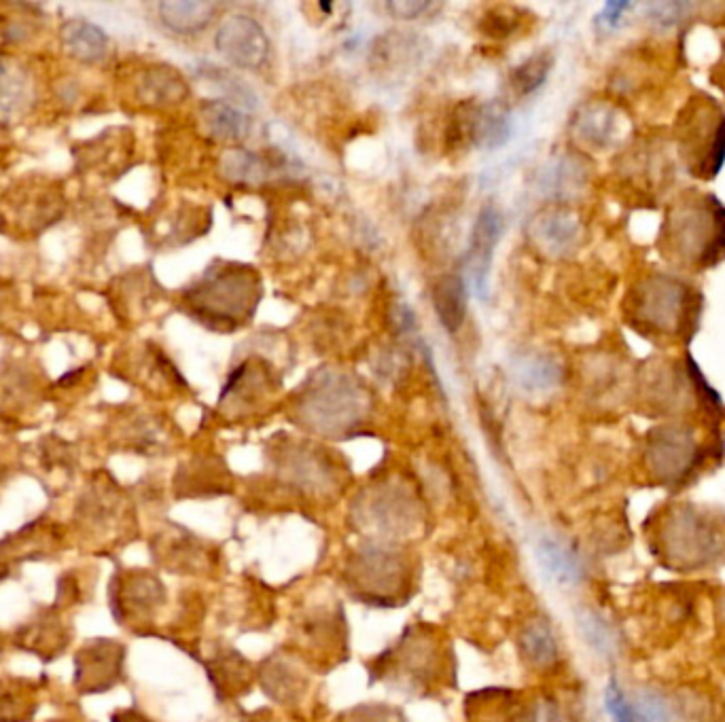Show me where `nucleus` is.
<instances>
[{"label": "nucleus", "mask_w": 725, "mask_h": 722, "mask_svg": "<svg viewBox=\"0 0 725 722\" xmlns=\"http://www.w3.org/2000/svg\"><path fill=\"white\" fill-rule=\"evenodd\" d=\"M454 655L444 634L427 623L410 625L369 665V680L414 697H431L454 684Z\"/></svg>", "instance_id": "1"}, {"label": "nucleus", "mask_w": 725, "mask_h": 722, "mask_svg": "<svg viewBox=\"0 0 725 722\" xmlns=\"http://www.w3.org/2000/svg\"><path fill=\"white\" fill-rule=\"evenodd\" d=\"M664 257L685 269H709L725 259V206L711 193H685L660 229Z\"/></svg>", "instance_id": "2"}, {"label": "nucleus", "mask_w": 725, "mask_h": 722, "mask_svg": "<svg viewBox=\"0 0 725 722\" xmlns=\"http://www.w3.org/2000/svg\"><path fill=\"white\" fill-rule=\"evenodd\" d=\"M700 308L694 286L670 274L641 278L626 299L628 322L653 341H689L696 333Z\"/></svg>", "instance_id": "3"}, {"label": "nucleus", "mask_w": 725, "mask_h": 722, "mask_svg": "<svg viewBox=\"0 0 725 722\" xmlns=\"http://www.w3.org/2000/svg\"><path fill=\"white\" fill-rule=\"evenodd\" d=\"M653 538V549L670 570L698 572L725 562V519L696 504L670 509Z\"/></svg>", "instance_id": "4"}, {"label": "nucleus", "mask_w": 725, "mask_h": 722, "mask_svg": "<svg viewBox=\"0 0 725 722\" xmlns=\"http://www.w3.org/2000/svg\"><path fill=\"white\" fill-rule=\"evenodd\" d=\"M344 583L346 591L361 604L403 606L414 591V562L399 545L369 540L346 559Z\"/></svg>", "instance_id": "5"}, {"label": "nucleus", "mask_w": 725, "mask_h": 722, "mask_svg": "<svg viewBox=\"0 0 725 722\" xmlns=\"http://www.w3.org/2000/svg\"><path fill=\"white\" fill-rule=\"evenodd\" d=\"M261 299V282L257 274L242 265H225L189 293V305L204 322L223 324L234 329L246 322Z\"/></svg>", "instance_id": "6"}, {"label": "nucleus", "mask_w": 725, "mask_h": 722, "mask_svg": "<svg viewBox=\"0 0 725 722\" xmlns=\"http://www.w3.org/2000/svg\"><path fill=\"white\" fill-rule=\"evenodd\" d=\"M677 149L687 170L713 180L725 164V111L706 96L692 98L677 121Z\"/></svg>", "instance_id": "7"}, {"label": "nucleus", "mask_w": 725, "mask_h": 722, "mask_svg": "<svg viewBox=\"0 0 725 722\" xmlns=\"http://www.w3.org/2000/svg\"><path fill=\"white\" fill-rule=\"evenodd\" d=\"M355 521H359V528L371 538V543L401 545L420 532L424 515L418 498L410 490L384 485L361 496Z\"/></svg>", "instance_id": "8"}, {"label": "nucleus", "mask_w": 725, "mask_h": 722, "mask_svg": "<svg viewBox=\"0 0 725 722\" xmlns=\"http://www.w3.org/2000/svg\"><path fill=\"white\" fill-rule=\"evenodd\" d=\"M645 462L660 483L679 485L700 466L702 449L687 426L670 424L656 428L649 435Z\"/></svg>", "instance_id": "9"}, {"label": "nucleus", "mask_w": 725, "mask_h": 722, "mask_svg": "<svg viewBox=\"0 0 725 722\" xmlns=\"http://www.w3.org/2000/svg\"><path fill=\"white\" fill-rule=\"evenodd\" d=\"M509 132L511 123L505 106L497 102H465L456 108L450 119L448 140L452 144H458V147L475 144L480 149H497L507 142Z\"/></svg>", "instance_id": "10"}, {"label": "nucleus", "mask_w": 725, "mask_h": 722, "mask_svg": "<svg viewBox=\"0 0 725 722\" xmlns=\"http://www.w3.org/2000/svg\"><path fill=\"white\" fill-rule=\"evenodd\" d=\"M215 45L229 64L242 70H259L270 58L268 34L249 15L227 17L215 36Z\"/></svg>", "instance_id": "11"}, {"label": "nucleus", "mask_w": 725, "mask_h": 722, "mask_svg": "<svg viewBox=\"0 0 725 722\" xmlns=\"http://www.w3.org/2000/svg\"><path fill=\"white\" fill-rule=\"evenodd\" d=\"M297 636L308 651H323L325 659L342 661L348 651V627L340 602L329 606H310L297 621Z\"/></svg>", "instance_id": "12"}, {"label": "nucleus", "mask_w": 725, "mask_h": 722, "mask_svg": "<svg viewBox=\"0 0 725 722\" xmlns=\"http://www.w3.org/2000/svg\"><path fill=\"white\" fill-rule=\"evenodd\" d=\"M503 233V216L494 206H486L480 216H477L471 246L465 259V278L471 286L475 297L486 299L488 297V278H490V263H492V250L499 244Z\"/></svg>", "instance_id": "13"}, {"label": "nucleus", "mask_w": 725, "mask_h": 722, "mask_svg": "<svg viewBox=\"0 0 725 722\" xmlns=\"http://www.w3.org/2000/svg\"><path fill=\"white\" fill-rule=\"evenodd\" d=\"M535 559L547 583L558 587H575L583 581V562L567 540L556 534H539L535 540Z\"/></svg>", "instance_id": "14"}, {"label": "nucleus", "mask_w": 725, "mask_h": 722, "mask_svg": "<svg viewBox=\"0 0 725 722\" xmlns=\"http://www.w3.org/2000/svg\"><path fill=\"white\" fill-rule=\"evenodd\" d=\"M323 392H316V399L310 403V422L316 430L325 432V435H335V432H344L355 426L361 418L359 401L346 399V388H321Z\"/></svg>", "instance_id": "15"}, {"label": "nucleus", "mask_w": 725, "mask_h": 722, "mask_svg": "<svg viewBox=\"0 0 725 722\" xmlns=\"http://www.w3.org/2000/svg\"><path fill=\"white\" fill-rule=\"evenodd\" d=\"M518 651L522 661L533 670H550L560 661V642L552 621L533 617L522 625L518 634Z\"/></svg>", "instance_id": "16"}, {"label": "nucleus", "mask_w": 725, "mask_h": 722, "mask_svg": "<svg viewBox=\"0 0 725 722\" xmlns=\"http://www.w3.org/2000/svg\"><path fill=\"white\" fill-rule=\"evenodd\" d=\"M219 9L217 3H206V0H176V3H159L157 15L162 26L174 34H198L210 26Z\"/></svg>", "instance_id": "17"}, {"label": "nucleus", "mask_w": 725, "mask_h": 722, "mask_svg": "<svg viewBox=\"0 0 725 722\" xmlns=\"http://www.w3.org/2000/svg\"><path fill=\"white\" fill-rule=\"evenodd\" d=\"M259 682L261 689L270 699L278 703H295L306 691V680L297 667L291 665L289 659L270 657L259 665Z\"/></svg>", "instance_id": "18"}, {"label": "nucleus", "mask_w": 725, "mask_h": 722, "mask_svg": "<svg viewBox=\"0 0 725 722\" xmlns=\"http://www.w3.org/2000/svg\"><path fill=\"white\" fill-rule=\"evenodd\" d=\"M431 301L441 327L448 333H456L463 327L467 316V284L463 278H439L431 288Z\"/></svg>", "instance_id": "19"}, {"label": "nucleus", "mask_w": 725, "mask_h": 722, "mask_svg": "<svg viewBox=\"0 0 725 722\" xmlns=\"http://www.w3.org/2000/svg\"><path fill=\"white\" fill-rule=\"evenodd\" d=\"M206 134L221 142H240L251 132V119L234 104L215 100L206 102L200 111Z\"/></svg>", "instance_id": "20"}, {"label": "nucleus", "mask_w": 725, "mask_h": 722, "mask_svg": "<svg viewBox=\"0 0 725 722\" xmlns=\"http://www.w3.org/2000/svg\"><path fill=\"white\" fill-rule=\"evenodd\" d=\"M32 98L30 79L11 58L0 56V123L20 117Z\"/></svg>", "instance_id": "21"}, {"label": "nucleus", "mask_w": 725, "mask_h": 722, "mask_svg": "<svg viewBox=\"0 0 725 722\" xmlns=\"http://www.w3.org/2000/svg\"><path fill=\"white\" fill-rule=\"evenodd\" d=\"M62 39L70 56L85 64H96L109 53V36L104 34L102 28L85 20L66 22Z\"/></svg>", "instance_id": "22"}, {"label": "nucleus", "mask_w": 725, "mask_h": 722, "mask_svg": "<svg viewBox=\"0 0 725 722\" xmlns=\"http://www.w3.org/2000/svg\"><path fill=\"white\" fill-rule=\"evenodd\" d=\"M535 242L550 255H562L577 242V223L571 214L562 210L545 212L535 219L533 225Z\"/></svg>", "instance_id": "23"}, {"label": "nucleus", "mask_w": 725, "mask_h": 722, "mask_svg": "<svg viewBox=\"0 0 725 722\" xmlns=\"http://www.w3.org/2000/svg\"><path fill=\"white\" fill-rule=\"evenodd\" d=\"M140 96L147 104H176L187 96V83L170 66H155L140 81Z\"/></svg>", "instance_id": "24"}, {"label": "nucleus", "mask_w": 725, "mask_h": 722, "mask_svg": "<svg viewBox=\"0 0 725 722\" xmlns=\"http://www.w3.org/2000/svg\"><path fill=\"white\" fill-rule=\"evenodd\" d=\"M208 674L212 676L215 687L225 691V695H236L242 693V687L246 689L251 682V667L249 661L242 659L236 651H227L219 657V661L210 667Z\"/></svg>", "instance_id": "25"}, {"label": "nucleus", "mask_w": 725, "mask_h": 722, "mask_svg": "<svg viewBox=\"0 0 725 722\" xmlns=\"http://www.w3.org/2000/svg\"><path fill=\"white\" fill-rule=\"evenodd\" d=\"M573 125L577 136L594 147H605L613 138V113L605 106H588Z\"/></svg>", "instance_id": "26"}, {"label": "nucleus", "mask_w": 725, "mask_h": 722, "mask_svg": "<svg viewBox=\"0 0 725 722\" xmlns=\"http://www.w3.org/2000/svg\"><path fill=\"white\" fill-rule=\"evenodd\" d=\"M550 70H552L550 53H537V56L528 58L518 68H514V72H511V77H509L511 89H514L518 96L533 94L545 83L547 75H550Z\"/></svg>", "instance_id": "27"}, {"label": "nucleus", "mask_w": 725, "mask_h": 722, "mask_svg": "<svg viewBox=\"0 0 725 722\" xmlns=\"http://www.w3.org/2000/svg\"><path fill=\"white\" fill-rule=\"evenodd\" d=\"M577 627L581 631V638L588 642L596 655L609 657L615 651V636L607 621L596 615L594 610H579L577 612Z\"/></svg>", "instance_id": "28"}, {"label": "nucleus", "mask_w": 725, "mask_h": 722, "mask_svg": "<svg viewBox=\"0 0 725 722\" xmlns=\"http://www.w3.org/2000/svg\"><path fill=\"white\" fill-rule=\"evenodd\" d=\"M223 172L227 180H232V183L255 185L265 178L268 168H265V164L257 155L242 149H234L227 151V155L223 157Z\"/></svg>", "instance_id": "29"}, {"label": "nucleus", "mask_w": 725, "mask_h": 722, "mask_svg": "<svg viewBox=\"0 0 725 722\" xmlns=\"http://www.w3.org/2000/svg\"><path fill=\"white\" fill-rule=\"evenodd\" d=\"M639 722H677L673 701L656 691H643L632 703Z\"/></svg>", "instance_id": "30"}, {"label": "nucleus", "mask_w": 725, "mask_h": 722, "mask_svg": "<svg viewBox=\"0 0 725 722\" xmlns=\"http://www.w3.org/2000/svg\"><path fill=\"white\" fill-rule=\"evenodd\" d=\"M340 722H408V718L397 708L371 703V706H357L344 712Z\"/></svg>", "instance_id": "31"}, {"label": "nucleus", "mask_w": 725, "mask_h": 722, "mask_svg": "<svg viewBox=\"0 0 725 722\" xmlns=\"http://www.w3.org/2000/svg\"><path fill=\"white\" fill-rule=\"evenodd\" d=\"M556 369L552 367V363H547L543 358H533L526 360V363L520 365L518 369V377L520 382L526 388H545L554 382Z\"/></svg>", "instance_id": "32"}, {"label": "nucleus", "mask_w": 725, "mask_h": 722, "mask_svg": "<svg viewBox=\"0 0 725 722\" xmlns=\"http://www.w3.org/2000/svg\"><path fill=\"white\" fill-rule=\"evenodd\" d=\"M605 706H607V712L611 714L613 722H639V718H636V714H634L632 701L624 695L620 684H617L615 680H611L607 684Z\"/></svg>", "instance_id": "33"}, {"label": "nucleus", "mask_w": 725, "mask_h": 722, "mask_svg": "<svg viewBox=\"0 0 725 722\" xmlns=\"http://www.w3.org/2000/svg\"><path fill=\"white\" fill-rule=\"evenodd\" d=\"M516 24H518V13L509 7H494L484 15V30L488 32V36H494V39L509 36Z\"/></svg>", "instance_id": "34"}, {"label": "nucleus", "mask_w": 725, "mask_h": 722, "mask_svg": "<svg viewBox=\"0 0 725 722\" xmlns=\"http://www.w3.org/2000/svg\"><path fill=\"white\" fill-rule=\"evenodd\" d=\"M433 3H427V0H395V3H388L386 9L393 17H399V20H418L424 13L433 11Z\"/></svg>", "instance_id": "35"}, {"label": "nucleus", "mask_w": 725, "mask_h": 722, "mask_svg": "<svg viewBox=\"0 0 725 722\" xmlns=\"http://www.w3.org/2000/svg\"><path fill=\"white\" fill-rule=\"evenodd\" d=\"M715 83H717V87H721L723 89V92H725V60H723V64L721 66H717V72H715Z\"/></svg>", "instance_id": "36"}, {"label": "nucleus", "mask_w": 725, "mask_h": 722, "mask_svg": "<svg viewBox=\"0 0 725 722\" xmlns=\"http://www.w3.org/2000/svg\"><path fill=\"white\" fill-rule=\"evenodd\" d=\"M721 610H723V621H725V598L721 600Z\"/></svg>", "instance_id": "37"}]
</instances>
